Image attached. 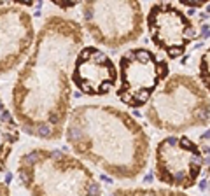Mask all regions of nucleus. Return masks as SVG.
<instances>
[{
    "mask_svg": "<svg viewBox=\"0 0 210 196\" xmlns=\"http://www.w3.org/2000/svg\"><path fill=\"white\" fill-rule=\"evenodd\" d=\"M166 72V63L147 49L138 47L124 53L119 60L117 98L130 107H142Z\"/></svg>",
    "mask_w": 210,
    "mask_h": 196,
    "instance_id": "6",
    "label": "nucleus"
},
{
    "mask_svg": "<svg viewBox=\"0 0 210 196\" xmlns=\"http://www.w3.org/2000/svg\"><path fill=\"white\" fill-rule=\"evenodd\" d=\"M65 138L79 159L91 161L116 179H133L147 165V135L130 114L110 105L75 107Z\"/></svg>",
    "mask_w": 210,
    "mask_h": 196,
    "instance_id": "2",
    "label": "nucleus"
},
{
    "mask_svg": "<svg viewBox=\"0 0 210 196\" xmlns=\"http://www.w3.org/2000/svg\"><path fill=\"white\" fill-rule=\"evenodd\" d=\"M117 81V70L114 61L98 47L84 46L72 68V82L77 89L89 96L107 95Z\"/></svg>",
    "mask_w": 210,
    "mask_h": 196,
    "instance_id": "9",
    "label": "nucleus"
},
{
    "mask_svg": "<svg viewBox=\"0 0 210 196\" xmlns=\"http://www.w3.org/2000/svg\"><path fill=\"white\" fill-rule=\"evenodd\" d=\"M0 196H11V189H9V186L4 184V182H0Z\"/></svg>",
    "mask_w": 210,
    "mask_h": 196,
    "instance_id": "13",
    "label": "nucleus"
},
{
    "mask_svg": "<svg viewBox=\"0 0 210 196\" xmlns=\"http://www.w3.org/2000/svg\"><path fill=\"white\" fill-rule=\"evenodd\" d=\"M147 26L154 44L168 53L170 58L182 54L186 44L195 37L189 19L173 5H152L147 16Z\"/></svg>",
    "mask_w": 210,
    "mask_h": 196,
    "instance_id": "10",
    "label": "nucleus"
},
{
    "mask_svg": "<svg viewBox=\"0 0 210 196\" xmlns=\"http://www.w3.org/2000/svg\"><path fill=\"white\" fill-rule=\"evenodd\" d=\"M147 119L161 130H184L188 124L207 121V114L200 110L193 81L177 75L154 96L147 109Z\"/></svg>",
    "mask_w": 210,
    "mask_h": 196,
    "instance_id": "5",
    "label": "nucleus"
},
{
    "mask_svg": "<svg viewBox=\"0 0 210 196\" xmlns=\"http://www.w3.org/2000/svg\"><path fill=\"white\" fill-rule=\"evenodd\" d=\"M18 175L32 196H103L93 172L58 149L26 151L18 161Z\"/></svg>",
    "mask_w": 210,
    "mask_h": 196,
    "instance_id": "3",
    "label": "nucleus"
},
{
    "mask_svg": "<svg viewBox=\"0 0 210 196\" xmlns=\"http://www.w3.org/2000/svg\"><path fill=\"white\" fill-rule=\"evenodd\" d=\"M200 188H202V189H207V182H205V181H202V184H200Z\"/></svg>",
    "mask_w": 210,
    "mask_h": 196,
    "instance_id": "15",
    "label": "nucleus"
},
{
    "mask_svg": "<svg viewBox=\"0 0 210 196\" xmlns=\"http://www.w3.org/2000/svg\"><path fill=\"white\" fill-rule=\"evenodd\" d=\"M18 140H19V124L14 114H11L9 109L5 107L0 95V172L5 170L9 156Z\"/></svg>",
    "mask_w": 210,
    "mask_h": 196,
    "instance_id": "11",
    "label": "nucleus"
},
{
    "mask_svg": "<svg viewBox=\"0 0 210 196\" xmlns=\"http://www.w3.org/2000/svg\"><path fill=\"white\" fill-rule=\"evenodd\" d=\"M202 138H205V140H207V138H210V130L207 131V133H203V135H202Z\"/></svg>",
    "mask_w": 210,
    "mask_h": 196,
    "instance_id": "14",
    "label": "nucleus"
},
{
    "mask_svg": "<svg viewBox=\"0 0 210 196\" xmlns=\"http://www.w3.org/2000/svg\"><path fill=\"white\" fill-rule=\"evenodd\" d=\"M82 23L96 44L121 47L142 33L138 2H84Z\"/></svg>",
    "mask_w": 210,
    "mask_h": 196,
    "instance_id": "4",
    "label": "nucleus"
},
{
    "mask_svg": "<svg viewBox=\"0 0 210 196\" xmlns=\"http://www.w3.org/2000/svg\"><path fill=\"white\" fill-rule=\"evenodd\" d=\"M205 163H209V165H210V158H207V159H205Z\"/></svg>",
    "mask_w": 210,
    "mask_h": 196,
    "instance_id": "16",
    "label": "nucleus"
},
{
    "mask_svg": "<svg viewBox=\"0 0 210 196\" xmlns=\"http://www.w3.org/2000/svg\"><path fill=\"white\" fill-rule=\"evenodd\" d=\"M112 196H184L172 191H159V189H117Z\"/></svg>",
    "mask_w": 210,
    "mask_h": 196,
    "instance_id": "12",
    "label": "nucleus"
},
{
    "mask_svg": "<svg viewBox=\"0 0 210 196\" xmlns=\"http://www.w3.org/2000/svg\"><path fill=\"white\" fill-rule=\"evenodd\" d=\"M82 26L53 14L40 26L33 49L12 88V110L21 130L42 140H58L67 128L72 68L82 49Z\"/></svg>",
    "mask_w": 210,
    "mask_h": 196,
    "instance_id": "1",
    "label": "nucleus"
},
{
    "mask_svg": "<svg viewBox=\"0 0 210 196\" xmlns=\"http://www.w3.org/2000/svg\"><path fill=\"white\" fill-rule=\"evenodd\" d=\"M198 147L188 138L168 137L156 149V175L163 184L189 188L202 166Z\"/></svg>",
    "mask_w": 210,
    "mask_h": 196,
    "instance_id": "8",
    "label": "nucleus"
},
{
    "mask_svg": "<svg viewBox=\"0 0 210 196\" xmlns=\"http://www.w3.org/2000/svg\"><path fill=\"white\" fill-rule=\"evenodd\" d=\"M32 14L21 5H0V74L12 72L35 44Z\"/></svg>",
    "mask_w": 210,
    "mask_h": 196,
    "instance_id": "7",
    "label": "nucleus"
}]
</instances>
